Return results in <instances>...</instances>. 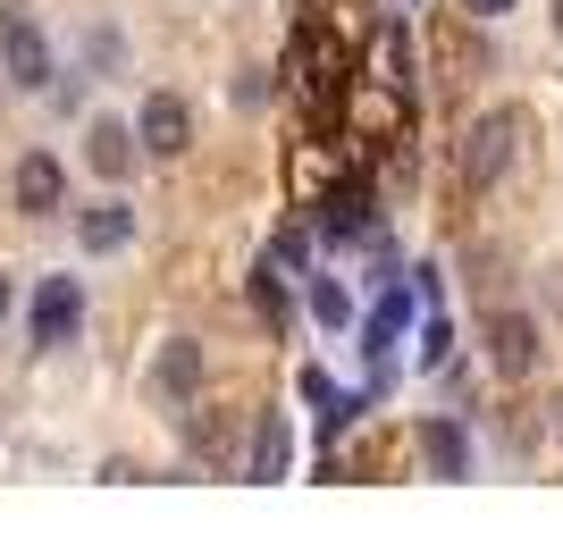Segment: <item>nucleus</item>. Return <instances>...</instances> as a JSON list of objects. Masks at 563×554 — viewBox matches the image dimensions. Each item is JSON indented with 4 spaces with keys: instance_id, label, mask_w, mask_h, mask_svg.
I'll list each match as a JSON object with an SVG mask.
<instances>
[{
    "instance_id": "obj_3",
    "label": "nucleus",
    "mask_w": 563,
    "mask_h": 554,
    "mask_svg": "<svg viewBox=\"0 0 563 554\" xmlns=\"http://www.w3.org/2000/svg\"><path fill=\"white\" fill-rule=\"evenodd\" d=\"M514 152H521V118L514 110H488L463 135V185H471V193H496L505 168H514Z\"/></svg>"
},
{
    "instance_id": "obj_15",
    "label": "nucleus",
    "mask_w": 563,
    "mask_h": 554,
    "mask_svg": "<svg viewBox=\"0 0 563 554\" xmlns=\"http://www.w3.org/2000/svg\"><path fill=\"white\" fill-rule=\"evenodd\" d=\"M454 345H463V336H454V320H446V311H429V320H421V369H446Z\"/></svg>"
},
{
    "instance_id": "obj_10",
    "label": "nucleus",
    "mask_w": 563,
    "mask_h": 554,
    "mask_svg": "<svg viewBox=\"0 0 563 554\" xmlns=\"http://www.w3.org/2000/svg\"><path fill=\"white\" fill-rule=\"evenodd\" d=\"M286 462H295V420H286V412H261L253 445H244V479L269 487V479H286Z\"/></svg>"
},
{
    "instance_id": "obj_8",
    "label": "nucleus",
    "mask_w": 563,
    "mask_h": 554,
    "mask_svg": "<svg viewBox=\"0 0 563 554\" xmlns=\"http://www.w3.org/2000/svg\"><path fill=\"white\" fill-rule=\"evenodd\" d=\"M143 160V143H135V118H93L85 126V168H93L101 185H126Z\"/></svg>"
},
{
    "instance_id": "obj_1",
    "label": "nucleus",
    "mask_w": 563,
    "mask_h": 554,
    "mask_svg": "<svg viewBox=\"0 0 563 554\" xmlns=\"http://www.w3.org/2000/svg\"><path fill=\"white\" fill-rule=\"evenodd\" d=\"M76 328H85V277L51 269L34 286V302H25V336H34V353H59V345H76Z\"/></svg>"
},
{
    "instance_id": "obj_13",
    "label": "nucleus",
    "mask_w": 563,
    "mask_h": 554,
    "mask_svg": "<svg viewBox=\"0 0 563 554\" xmlns=\"http://www.w3.org/2000/svg\"><path fill=\"white\" fill-rule=\"evenodd\" d=\"M244 295H253V311L269 320V336H286V320H295V311H286V269H278V261H261V269L244 277Z\"/></svg>"
},
{
    "instance_id": "obj_5",
    "label": "nucleus",
    "mask_w": 563,
    "mask_h": 554,
    "mask_svg": "<svg viewBox=\"0 0 563 554\" xmlns=\"http://www.w3.org/2000/svg\"><path fill=\"white\" fill-rule=\"evenodd\" d=\"M135 143H143V160H186L194 152V110L177 92H152L135 110Z\"/></svg>"
},
{
    "instance_id": "obj_16",
    "label": "nucleus",
    "mask_w": 563,
    "mask_h": 554,
    "mask_svg": "<svg viewBox=\"0 0 563 554\" xmlns=\"http://www.w3.org/2000/svg\"><path fill=\"white\" fill-rule=\"evenodd\" d=\"M228 101H235V110H261V101H269V68H235Z\"/></svg>"
},
{
    "instance_id": "obj_12",
    "label": "nucleus",
    "mask_w": 563,
    "mask_h": 554,
    "mask_svg": "<svg viewBox=\"0 0 563 554\" xmlns=\"http://www.w3.org/2000/svg\"><path fill=\"white\" fill-rule=\"evenodd\" d=\"M320 228H329V235H362V228H371V177L329 185V202H320Z\"/></svg>"
},
{
    "instance_id": "obj_20",
    "label": "nucleus",
    "mask_w": 563,
    "mask_h": 554,
    "mask_svg": "<svg viewBox=\"0 0 563 554\" xmlns=\"http://www.w3.org/2000/svg\"><path fill=\"white\" fill-rule=\"evenodd\" d=\"M555 25H563V0H555Z\"/></svg>"
},
{
    "instance_id": "obj_2",
    "label": "nucleus",
    "mask_w": 563,
    "mask_h": 554,
    "mask_svg": "<svg viewBox=\"0 0 563 554\" xmlns=\"http://www.w3.org/2000/svg\"><path fill=\"white\" fill-rule=\"evenodd\" d=\"M0 68H9V85H18V92H51V85H59L51 34L25 18V9H0Z\"/></svg>"
},
{
    "instance_id": "obj_9",
    "label": "nucleus",
    "mask_w": 563,
    "mask_h": 554,
    "mask_svg": "<svg viewBox=\"0 0 563 554\" xmlns=\"http://www.w3.org/2000/svg\"><path fill=\"white\" fill-rule=\"evenodd\" d=\"M76 244H85V253H126V244H135V202H126V193H101L93 210H76Z\"/></svg>"
},
{
    "instance_id": "obj_11",
    "label": "nucleus",
    "mask_w": 563,
    "mask_h": 554,
    "mask_svg": "<svg viewBox=\"0 0 563 554\" xmlns=\"http://www.w3.org/2000/svg\"><path fill=\"white\" fill-rule=\"evenodd\" d=\"M421 462L438 479H471V437L463 420H421Z\"/></svg>"
},
{
    "instance_id": "obj_18",
    "label": "nucleus",
    "mask_w": 563,
    "mask_h": 554,
    "mask_svg": "<svg viewBox=\"0 0 563 554\" xmlns=\"http://www.w3.org/2000/svg\"><path fill=\"white\" fill-rule=\"evenodd\" d=\"M454 9H463V18H479V25H496L505 9H514V0H454Z\"/></svg>"
},
{
    "instance_id": "obj_6",
    "label": "nucleus",
    "mask_w": 563,
    "mask_h": 554,
    "mask_svg": "<svg viewBox=\"0 0 563 554\" xmlns=\"http://www.w3.org/2000/svg\"><path fill=\"white\" fill-rule=\"evenodd\" d=\"M9 202H18L25 219H51V210H68V168H59V152H25V160L9 168Z\"/></svg>"
},
{
    "instance_id": "obj_19",
    "label": "nucleus",
    "mask_w": 563,
    "mask_h": 554,
    "mask_svg": "<svg viewBox=\"0 0 563 554\" xmlns=\"http://www.w3.org/2000/svg\"><path fill=\"white\" fill-rule=\"evenodd\" d=\"M0 320H9V269H0Z\"/></svg>"
},
{
    "instance_id": "obj_17",
    "label": "nucleus",
    "mask_w": 563,
    "mask_h": 554,
    "mask_svg": "<svg viewBox=\"0 0 563 554\" xmlns=\"http://www.w3.org/2000/svg\"><path fill=\"white\" fill-rule=\"evenodd\" d=\"M118 59H126V43H118L110 25H93V34H85V68H118Z\"/></svg>"
},
{
    "instance_id": "obj_7",
    "label": "nucleus",
    "mask_w": 563,
    "mask_h": 554,
    "mask_svg": "<svg viewBox=\"0 0 563 554\" xmlns=\"http://www.w3.org/2000/svg\"><path fill=\"white\" fill-rule=\"evenodd\" d=\"M488 362H496V378H530L539 369V320L496 302L488 311Z\"/></svg>"
},
{
    "instance_id": "obj_4",
    "label": "nucleus",
    "mask_w": 563,
    "mask_h": 554,
    "mask_svg": "<svg viewBox=\"0 0 563 554\" xmlns=\"http://www.w3.org/2000/svg\"><path fill=\"white\" fill-rule=\"evenodd\" d=\"M143 387H152L161 412H186L194 395H202V345H194V336H168V345L152 353V369H143Z\"/></svg>"
},
{
    "instance_id": "obj_14",
    "label": "nucleus",
    "mask_w": 563,
    "mask_h": 554,
    "mask_svg": "<svg viewBox=\"0 0 563 554\" xmlns=\"http://www.w3.org/2000/svg\"><path fill=\"white\" fill-rule=\"evenodd\" d=\"M303 311L329 328V336H345V328H353V295L336 286V277H303Z\"/></svg>"
}]
</instances>
